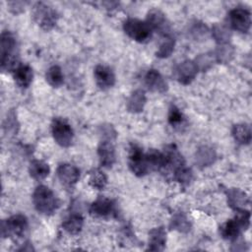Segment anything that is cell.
<instances>
[{
    "mask_svg": "<svg viewBox=\"0 0 252 252\" xmlns=\"http://www.w3.org/2000/svg\"><path fill=\"white\" fill-rule=\"evenodd\" d=\"M32 202L35 210L45 216H50L59 207L58 200L54 193L45 185H39L32 194Z\"/></svg>",
    "mask_w": 252,
    "mask_h": 252,
    "instance_id": "1",
    "label": "cell"
},
{
    "mask_svg": "<svg viewBox=\"0 0 252 252\" xmlns=\"http://www.w3.org/2000/svg\"><path fill=\"white\" fill-rule=\"evenodd\" d=\"M125 33L138 42H146L152 36V29L147 22L135 18L127 19L123 24Z\"/></svg>",
    "mask_w": 252,
    "mask_h": 252,
    "instance_id": "2",
    "label": "cell"
},
{
    "mask_svg": "<svg viewBox=\"0 0 252 252\" xmlns=\"http://www.w3.org/2000/svg\"><path fill=\"white\" fill-rule=\"evenodd\" d=\"M32 19L44 31L51 30L57 22V13L44 3L37 2L33 5L32 10Z\"/></svg>",
    "mask_w": 252,
    "mask_h": 252,
    "instance_id": "3",
    "label": "cell"
},
{
    "mask_svg": "<svg viewBox=\"0 0 252 252\" xmlns=\"http://www.w3.org/2000/svg\"><path fill=\"white\" fill-rule=\"evenodd\" d=\"M28 229V220L24 215L18 214L2 221L1 234L3 237L20 238Z\"/></svg>",
    "mask_w": 252,
    "mask_h": 252,
    "instance_id": "4",
    "label": "cell"
},
{
    "mask_svg": "<svg viewBox=\"0 0 252 252\" xmlns=\"http://www.w3.org/2000/svg\"><path fill=\"white\" fill-rule=\"evenodd\" d=\"M51 132L55 142L64 148L71 146L74 132L71 125L62 118H54L51 124Z\"/></svg>",
    "mask_w": 252,
    "mask_h": 252,
    "instance_id": "5",
    "label": "cell"
},
{
    "mask_svg": "<svg viewBox=\"0 0 252 252\" xmlns=\"http://www.w3.org/2000/svg\"><path fill=\"white\" fill-rule=\"evenodd\" d=\"M128 164L131 171L137 176H144L150 171L146 156L137 145H131L128 158Z\"/></svg>",
    "mask_w": 252,
    "mask_h": 252,
    "instance_id": "6",
    "label": "cell"
},
{
    "mask_svg": "<svg viewBox=\"0 0 252 252\" xmlns=\"http://www.w3.org/2000/svg\"><path fill=\"white\" fill-rule=\"evenodd\" d=\"M228 22L233 30L239 32H247L251 26V14L243 8L232 9L228 14Z\"/></svg>",
    "mask_w": 252,
    "mask_h": 252,
    "instance_id": "7",
    "label": "cell"
},
{
    "mask_svg": "<svg viewBox=\"0 0 252 252\" xmlns=\"http://www.w3.org/2000/svg\"><path fill=\"white\" fill-rule=\"evenodd\" d=\"M96 86L101 90H107L115 84V75L108 66L97 65L94 70Z\"/></svg>",
    "mask_w": 252,
    "mask_h": 252,
    "instance_id": "8",
    "label": "cell"
},
{
    "mask_svg": "<svg viewBox=\"0 0 252 252\" xmlns=\"http://www.w3.org/2000/svg\"><path fill=\"white\" fill-rule=\"evenodd\" d=\"M147 24L152 31H158L163 35L169 34V26L167 24L165 15L158 9H152L147 16Z\"/></svg>",
    "mask_w": 252,
    "mask_h": 252,
    "instance_id": "9",
    "label": "cell"
},
{
    "mask_svg": "<svg viewBox=\"0 0 252 252\" xmlns=\"http://www.w3.org/2000/svg\"><path fill=\"white\" fill-rule=\"evenodd\" d=\"M198 73V68L194 61L191 60H185L182 63H180L176 70V78L178 82L182 85H188L190 84L196 77Z\"/></svg>",
    "mask_w": 252,
    "mask_h": 252,
    "instance_id": "10",
    "label": "cell"
},
{
    "mask_svg": "<svg viewBox=\"0 0 252 252\" xmlns=\"http://www.w3.org/2000/svg\"><path fill=\"white\" fill-rule=\"evenodd\" d=\"M57 177L66 186H72L80 178V170L77 166L70 163H61L57 168Z\"/></svg>",
    "mask_w": 252,
    "mask_h": 252,
    "instance_id": "11",
    "label": "cell"
},
{
    "mask_svg": "<svg viewBox=\"0 0 252 252\" xmlns=\"http://www.w3.org/2000/svg\"><path fill=\"white\" fill-rule=\"evenodd\" d=\"M114 212V204L113 202L103 196H99L90 208V213L94 217L97 218H105L112 215Z\"/></svg>",
    "mask_w": 252,
    "mask_h": 252,
    "instance_id": "12",
    "label": "cell"
},
{
    "mask_svg": "<svg viewBox=\"0 0 252 252\" xmlns=\"http://www.w3.org/2000/svg\"><path fill=\"white\" fill-rule=\"evenodd\" d=\"M145 85L149 91L154 93H164L167 90V83L155 69H151L145 75Z\"/></svg>",
    "mask_w": 252,
    "mask_h": 252,
    "instance_id": "13",
    "label": "cell"
},
{
    "mask_svg": "<svg viewBox=\"0 0 252 252\" xmlns=\"http://www.w3.org/2000/svg\"><path fill=\"white\" fill-rule=\"evenodd\" d=\"M99 162L104 167H111L115 162V149L111 141L103 140L97 148Z\"/></svg>",
    "mask_w": 252,
    "mask_h": 252,
    "instance_id": "14",
    "label": "cell"
},
{
    "mask_svg": "<svg viewBox=\"0 0 252 252\" xmlns=\"http://www.w3.org/2000/svg\"><path fill=\"white\" fill-rule=\"evenodd\" d=\"M13 72L14 80L20 88L27 89L32 84L33 73L29 65H19Z\"/></svg>",
    "mask_w": 252,
    "mask_h": 252,
    "instance_id": "15",
    "label": "cell"
},
{
    "mask_svg": "<svg viewBox=\"0 0 252 252\" xmlns=\"http://www.w3.org/2000/svg\"><path fill=\"white\" fill-rule=\"evenodd\" d=\"M166 243V231L162 226L156 227L150 231L149 247L151 251H161L163 250Z\"/></svg>",
    "mask_w": 252,
    "mask_h": 252,
    "instance_id": "16",
    "label": "cell"
},
{
    "mask_svg": "<svg viewBox=\"0 0 252 252\" xmlns=\"http://www.w3.org/2000/svg\"><path fill=\"white\" fill-rule=\"evenodd\" d=\"M217 158L216 152L209 146L200 147L195 154V161L200 167H206L215 162Z\"/></svg>",
    "mask_w": 252,
    "mask_h": 252,
    "instance_id": "17",
    "label": "cell"
},
{
    "mask_svg": "<svg viewBox=\"0 0 252 252\" xmlns=\"http://www.w3.org/2000/svg\"><path fill=\"white\" fill-rule=\"evenodd\" d=\"M227 203L228 206L235 211L244 210V207L248 203V197L241 190L232 188L227 192Z\"/></svg>",
    "mask_w": 252,
    "mask_h": 252,
    "instance_id": "18",
    "label": "cell"
},
{
    "mask_svg": "<svg viewBox=\"0 0 252 252\" xmlns=\"http://www.w3.org/2000/svg\"><path fill=\"white\" fill-rule=\"evenodd\" d=\"M16 39L12 32L4 31L1 33V60L10 56H15Z\"/></svg>",
    "mask_w": 252,
    "mask_h": 252,
    "instance_id": "19",
    "label": "cell"
},
{
    "mask_svg": "<svg viewBox=\"0 0 252 252\" xmlns=\"http://www.w3.org/2000/svg\"><path fill=\"white\" fill-rule=\"evenodd\" d=\"M145 104H146L145 92L143 90H136L129 96L126 103V107L128 111L132 113H139L143 111Z\"/></svg>",
    "mask_w": 252,
    "mask_h": 252,
    "instance_id": "20",
    "label": "cell"
},
{
    "mask_svg": "<svg viewBox=\"0 0 252 252\" xmlns=\"http://www.w3.org/2000/svg\"><path fill=\"white\" fill-rule=\"evenodd\" d=\"M84 225V218L80 214H71L62 222V227L66 232L76 235L81 232Z\"/></svg>",
    "mask_w": 252,
    "mask_h": 252,
    "instance_id": "21",
    "label": "cell"
},
{
    "mask_svg": "<svg viewBox=\"0 0 252 252\" xmlns=\"http://www.w3.org/2000/svg\"><path fill=\"white\" fill-rule=\"evenodd\" d=\"M50 172L49 165L43 160L34 159L30 163L29 173L32 178L35 180H42L48 176Z\"/></svg>",
    "mask_w": 252,
    "mask_h": 252,
    "instance_id": "22",
    "label": "cell"
},
{
    "mask_svg": "<svg viewBox=\"0 0 252 252\" xmlns=\"http://www.w3.org/2000/svg\"><path fill=\"white\" fill-rule=\"evenodd\" d=\"M241 230L242 228L235 219L228 220L220 227V233L221 237L230 241L235 240L238 237Z\"/></svg>",
    "mask_w": 252,
    "mask_h": 252,
    "instance_id": "23",
    "label": "cell"
},
{
    "mask_svg": "<svg viewBox=\"0 0 252 252\" xmlns=\"http://www.w3.org/2000/svg\"><path fill=\"white\" fill-rule=\"evenodd\" d=\"M146 159L150 170H159L165 166V156L158 150L151 149L146 154Z\"/></svg>",
    "mask_w": 252,
    "mask_h": 252,
    "instance_id": "24",
    "label": "cell"
},
{
    "mask_svg": "<svg viewBox=\"0 0 252 252\" xmlns=\"http://www.w3.org/2000/svg\"><path fill=\"white\" fill-rule=\"evenodd\" d=\"M234 140L241 145H248L251 142V128L248 124H236L232 128Z\"/></svg>",
    "mask_w": 252,
    "mask_h": 252,
    "instance_id": "25",
    "label": "cell"
},
{
    "mask_svg": "<svg viewBox=\"0 0 252 252\" xmlns=\"http://www.w3.org/2000/svg\"><path fill=\"white\" fill-rule=\"evenodd\" d=\"M212 35L218 43L226 44L230 39L231 32L222 24H215L212 28Z\"/></svg>",
    "mask_w": 252,
    "mask_h": 252,
    "instance_id": "26",
    "label": "cell"
},
{
    "mask_svg": "<svg viewBox=\"0 0 252 252\" xmlns=\"http://www.w3.org/2000/svg\"><path fill=\"white\" fill-rule=\"evenodd\" d=\"M46 82L53 88L60 87L64 82V75L59 66H51L45 74Z\"/></svg>",
    "mask_w": 252,
    "mask_h": 252,
    "instance_id": "27",
    "label": "cell"
},
{
    "mask_svg": "<svg viewBox=\"0 0 252 252\" xmlns=\"http://www.w3.org/2000/svg\"><path fill=\"white\" fill-rule=\"evenodd\" d=\"M170 227L179 232H188L191 228V223L183 213H176L170 220Z\"/></svg>",
    "mask_w": 252,
    "mask_h": 252,
    "instance_id": "28",
    "label": "cell"
},
{
    "mask_svg": "<svg viewBox=\"0 0 252 252\" xmlns=\"http://www.w3.org/2000/svg\"><path fill=\"white\" fill-rule=\"evenodd\" d=\"M89 184L94 189L102 190L107 184V177L101 170L94 169L90 172Z\"/></svg>",
    "mask_w": 252,
    "mask_h": 252,
    "instance_id": "29",
    "label": "cell"
},
{
    "mask_svg": "<svg viewBox=\"0 0 252 252\" xmlns=\"http://www.w3.org/2000/svg\"><path fill=\"white\" fill-rule=\"evenodd\" d=\"M174 44H175V41L169 34L163 35V39H162L161 43L159 44L158 49L156 52V55L158 58H166V57L170 56L171 53L173 52Z\"/></svg>",
    "mask_w": 252,
    "mask_h": 252,
    "instance_id": "30",
    "label": "cell"
},
{
    "mask_svg": "<svg viewBox=\"0 0 252 252\" xmlns=\"http://www.w3.org/2000/svg\"><path fill=\"white\" fill-rule=\"evenodd\" d=\"M233 54H234V50L232 46L226 43V44H220V46L218 47V49L214 53V56L216 61L226 63L230 61V59L233 57Z\"/></svg>",
    "mask_w": 252,
    "mask_h": 252,
    "instance_id": "31",
    "label": "cell"
},
{
    "mask_svg": "<svg viewBox=\"0 0 252 252\" xmlns=\"http://www.w3.org/2000/svg\"><path fill=\"white\" fill-rule=\"evenodd\" d=\"M173 178L181 184H188L192 179V171L184 163L173 171Z\"/></svg>",
    "mask_w": 252,
    "mask_h": 252,
    "instance_id": "32",
    "label": "cell"
},
{
    "mask_svg": "<svg viewBox=\"0 0 252 252\" xmlns=\"http://www.w3.org/2000/svg\"><path fill=\"white\" fill-rule=\"evenodd\" d=\"M184 120L183 114L180 112V110L175 106V105H171V107L169 108V112H168V122L170 125L176 127L178 125H180Z\"/></svg>",
    "mask_w": 252,
    "mask_h": 252,
    "instance_id": "33",
    "label": "cell"
},
{
    "mask_svg": "<svg viewBox=\"0 0 252 252\" xmlns=\"http://www.w3.org/2000/svg\"><path fill=\"white\" fill-rule=\"evenodd\" d=\"M208 33V28L206 25L200 22H195L190 29V34L195 38V39H200L202 37H206Z\"/></svg>",
    "mask_w": 252,
    "mask_h": 252,
    "instance_id": "34",
    "label": "cell"
},
{
    "mask_svg": "<svg viewBox=\"0 0 252 252\" xmlns=\"http://www.w3.org/2000/svg\"><path fill=\"white\" fill-rule=\"evenodd\" d=\"M18 122H17V119H16V116L14 113H11L8 115L6 121H5V124H4V129L5 131L7 132H12L13 134L17 133V130H18Z\"/></svg>",
    "mask_w": 252,
    "mask_h": 252,
    "instance_id": "35",
    "label": "cell"
}]
</instances>
